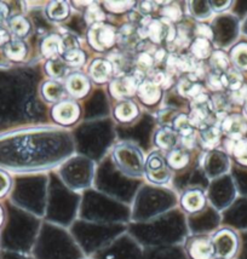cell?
I'll use <instances>...</instances> for the list:
<instances>
[{"instance_id": "obj_1", "label": "cell", "mask_w": 247, "mask_h": 259, "mask_svg": "<svg viewBox=\"0 0 247 259\" xmlns=\"http://www.w3.org/2000/svg\"><path fill=\"white\" fill-rule=\"evenodd\" d=\"M113 162L124 176L129 178H141L144 176L143 153L136 144L122 142L113 149Z\"/></svg>"}, {"instance_id": "obj_2", "label": "cell", "mask_w": 247, "mask_h": 259, "mask_svg": "<svg viewBox=\"0 0 247 259\" xmlns=\"http://www.w3.org/2000/svg\"><path fill=\"white\" fill-rule=\"evenodd\" d=\"M211 241L215 249V258L234 259L239 253L240 236L229 227L219 228L211 235Z\"/></svg>"}, {"instance_id": "obj_3", "label": "cell", "mask_w": 247, "mask_h": 259, "mask_svg": "<svg viewBox=\"0 0 247 259\" xmlns=\"http://www.w3.org/2000/svg\"><path fill=\"white\" fill-rule=\"evenodd\" d=\"M144 177L155 186H166L171 182L172 171L166 158L160 152H153L147 156L144 163Z\"/></svg>"}, {"instance_id": "obj_4", "label": "cell", "mask_w": 247, "mask_h": 259, "mask_svg": "<svg viewBox=\"0 0 247 259\" xmlns=\"http://www.w3.org/2000/svg\"><path fill=\"white\" fill-rule=\"evenodd\" d=\"M144 74L134 70L124 75L115 76L109 84V94L116 100H130L137 94V89L144 80Z\"/></svg>"}, {"instance_id": "obj_5", "label": "cell", "mask_w": 247, "mask_h": 259, "mask_svg": "<svg viewBox=\"0 0 247 259\" xmlns=\"http://www.w3.org/2000/svg\"><path fill=\"white\" fill-rule=\"evenodd\" d=\"M188 116L195 128L202 130L210 125H216V116L212 109L211 98L202 92L199 96L190 100V113L188 114Z\"/></svg>"}, {"instance_id": "obj_6", "label": "cell", "mask_w": 247, "mask_h": 259, "mask_svg": "<svg viewBox=\"0 0 247 259\" xmlns=\"http://www.w3.org/2000/svg\"><path fill=\"white\" fill-rule=\"evenodd\" d=\"M88 42L94 50H110L116 42V30L108 23H97L90 27L88 32Z\"/></svg>"}, {"instance_id": "obj_7", "label": "cell", "mask_w": 247, "mask_h": 259, "mask_svg": "<svg viewBox=\"0 0 247 259\" xmlns=\"http://www.w3.org/2000/svg\"><path fill=\"white\" fill-rule=\"evenodd\" d=\"M185 254L189 259H214L215 249L211 241V235L199 234L191 235L184 243Z\"/></svg>"}, {"instance_id": "obj_8", "label": "cell", "mask_w": 247, "mask_h": 259, "mask_svg": "<svg viewBox=\"0 0 247 259\" xmlns=\"http://www.w3.org/2000/svg\"><path fill=\"white\" fill-rule=\"evenodd\" d=\"M180 206L187 214H199L208 206V196L200 187H189L182 192Z\"/></svg>"}, {"instance_id": "obj_9", "label": "cell", "mask_w": 247, "mask_h": 259, "mask_svg": "<svg viewBox=\"0 0 247 259\" xmlns=\"http://www.w3.org/2000/svg\"><path fill=\"white\" fill-rule=\"evenodd\" d=\"M222 135L227 137V140L237 141L241 140L247 135V121L242 114L229 113L218 124Z\"/></svg>"}, {"instance_id": "obj_10", "label": "cell", "mask_w": 247, "mask_h": 259, "mask_svg": "<svg viewBox=\"0 0 247 259\" xmlns=\"http://www.w3.org/2000/svg\"><path fill=\"white\" fill-rule=\"evenodd\" d=\"M51 116L57 124L70 125L74 124L80 116V108L74 100H62L54 106Z\"/></svg>"}, {"instance_id": "obj_11", "label": "cell", "mask_w": 247, "mask_h": 259, "mask_svg": "<svg viewBox=\"0 0 247 259\" xmlns=\"http://www.w3.org/2000/svg\"><path fill=\"white\" fill-rule=\"evenodd\" d=\"M66 92L73 98H83L90 91V80L83 73H72L66 78Z\"/></svg>"}, {"instance_id": "obj_12", "label": "cell", "mask_w": 247, "mask_h": 259, "mask_svg": "<svg viewBox=\"0 0 247 259\" xmlns=\"http://www.w3.org/2000/svg\"><path fill=\"white\" fill-rule=\"evenodd\" d=\"M138 27L134 23H126L116 32V42L121 50H134L141 41Z\"/></svg>"}, {"instance_id": "obj_13", "label": "cell", "mask_w": 247, "mask_h": 259, "mask_svg": "<svg viewBox=\"0 0 247 259\" xmlns=\"http://www.w3.org/2000/svg\"><path fill=\"white\" fill-rule=\"evenodd\" d=\"M114 118L121 124H130L140 116V108L132 100H121L114 107Z\"/></svg>"}, {"instance_id": "obj_14", "label": "cell", "mask_w": 247, "mask_h": 259, "mask_svg": "<svg viewBox=\"0 0 247 259\" xmlns=\"http://www.w3.org/2000/svg\"><path fill=\"white\" fill-rule=\"evenodd\" d=\"M113 74L112 63L108 58H96L89 66V75L96 84H104Z\"/></svg>"}, {"instance_id": "obj_15", "label": "cell", "mask_w": 247, "mask_h": 259, "mask_svg": "<svg viewBox=\"0 0 247 259\" xmlns=\"http://www.w3.org/2000/svg\"><path fill=\"white\" fill-rule=\"evenodd\" d=\"M166 161L172 172H182L190 166L191 156L189 150L182 147H176L166 154Z\"/></svg>"}, {"instance_id": "obj_16", "label": "cell", "mask_w": 247, "mask_h": 259, "mask_svg": "<svg viewBox=\"0 0 247 259\" xmlns=\"http://www.w3.org/2000/svg\"><path fill=\"white\" fill-rule=\"evenodd\" d=\"M140 101L146 106H155L160 101L162 90L156 86L150 79H144L137 89V94Z\"/></svg>"}, {"instance_id": "obj_17", "label": "cell", "mask_w": 247, "mask_h": 259, "mask_svg": "<svg viewBox=\"0 0 247 259\" xmlns=\"http://www.w3.org/2000/svg\"><path fill=\"white\" fill-rule=\"evenodd\" d=\"M222 131L218 125H210L206 128L200 130L197 134V143L205 150H214L221 144Z\"/></svg>"}, {"instance_id": "obj_18", "label": "cell", "mask_w": 247, "mask_h": 259, "mask_svg": "<svg viewBox=\"0 0 247 259\" xmlns=\"http://www.w3.org/2000/svg\"><path fill=\"white\" fill-rule=\"evenodd\" d=\"M178 143V135L172 127L169 126H161L155 131L154 134V144L160 149L170 150L175 149Z\"/></svg>"}, {"instance_id": "obj_19", "label": "cell", "mask_w": 247, "mask_h": 259, "mask_svg": "<svg viewBox=\"0 0 247 259\" xmlns=\"http://www.w3.org/2000/svg\"><path fill=\"white\" fill-rule=\"evenodd\" d=\"M40 51L46 60H52L62 56V36L51 33L40 42Z\"/></svg>"}, {"instance_id": "obj_20", "label": "cell", "mask_w": 247, "mask_h": 259, "mask_svg": "<svg viewBox=\"0 0 247 259\" xmlns=\"http://www.w3.org/2000/svg\"><path fill=\"white\" fill-rule=\"evenodd\" d=\"M224 146L227 148L228 154L233 156L237 165L247 167V137L237 141L227 140L224 142Z\"/></svg>"}, {"instance_id": "obj_21", "label": "cell", "mask_w": 247, "mask_h": 259, "mask_svg": "<svg viewBox=\"0 0 247 259\" xmlns=\"http://www.w3.org/2000/svg\"><path fill=\"white\" fill-rule=\"evenodd\" d=\"M157 63L155 57H154V51H150V49L138 52L134 60L135 70H138V72L144 74V75L154 72Z\"/></svg>"}, {"instance_id": "obj_22", "label": "cell", "mask_w": 247, "mask_h": 259, "mask_svg": "<svg viewBox=\"0 0 247 259\" xmlns=\"http://www.w3.org/2000/svg\"><path fill=\"white\" fill-rule=\"evenodd\" d=\"M64 95H66V88L57 80H48L42 86V96L48 102L58 103L64 100Z\"/></svg>"}, {"instance_id": "obj_23", "label": "cell", "mask_w": 247, "mask_h": 259, "mask_svg": "<svg viewBox=\"0 0 247 259\" xmlns=\"http://www.w3.org/2000/svg\"><path fill=\"white\" fill-rule=\"evenodd\" d=\"M229 60L234 69L247 72V42L241 41L233 46L229 52Z\"/></svg>"}, {"instance_id": "obj_24", "label": "cell", "mask_w": 247, "mask_h": 259, "mask_svg": "<svg viewBox=\"0 0 247 259\" xmlns=\"http://www.w3.org/2000/svg\"><path fill=\"white\" fill-rule=\"evenodd\" d=\"M177 91L182 97L193 100L194 97L202 94V85L195 80L190 79L189 76H182L177 82Z\"/></svg>"}, {"instance_id": "obj_25", "label": "cell", "mask_w": 247, "mask_h": 259, "mask_svg": "<svg viewBox=\"0 0 247 259\" xmlns=\"http://www.w3.org/2000/svg\"><path fill=\"white\" fill-rule=\"evenodd\" d=\"M210 72L224 74L230 68L229 55L222 50H214L209 58Z\"/></svg>"}, {"instance_id": "obj_26", "label": "cell", "mask_w": 247, "mask_h": 259, "mask_svg": "<svg viewBox=\"0 0 247 259\" xmlns=\"http://www.w3.org/2000/svg\"><path fill=\"white\" fill-rule=\"evenodd\" d=\"M214 52L211 40L203 38H195L190 44V55L196 60H209Z\"/></svg>"}, {"instance_id": "obj_27", "label": "cell", "mask_w": 247, "mask_h": 259, "mask_svg": "<svg viewBox=\"0 0 247 259\" xmlns=\"http://www.w3.org/2000/svg\"><path fill=\"white\" fill-rule=\"evenodd\" d=\"M9 32L17 39H22L27 36L30 32V23L26 17L14 16L8 21Z\"/></svg>"}, {"instance_id": "obj_28", "label": "cell", "mask_w": 247, "mask_h": 259, "mask_svg": "<svg viewBox=\"0 0 247 259\" xmlns=\"http://www.w3.org/2000/svg\"><path fill=\"white\" fill-rule=\"evenodd\" d=\"M45 12L51 21H63L69 16L70 8L66 2H51L46 5Z\"/></svg>"}, {"instance_id": "obj_29", "label": "cell", "mask_w": 247, "mask_h": 259, "mask_svg": "<svg viewBox=\"0 0 247 259\" xmlns=\"http://www.w3.org/2000/svg\"><path fill=\"white\" fill-rule=\"evenodd\" d=\"M4 52L6 57L11 61H22L27 55V45L21 39L10 40L4 46Z\"/></svg>"}, {"instance_id": "obj_30", "label": "cell", "mask_w": 247, "mask_h": 259, "mask_svg": "<svg viewBox=\"0 0 247 259\" xmlns=\"http://www.w3.org/2000/svg\"><path fill=\"white\" fill-rule=\"evenodd\" d=\"M172 128L180 135L181 137H185V136H190L195 134V127L191 124L188 114H178L176 118L172 120Z\"/></svg>"}, {"instance_id": "obj_31", "label": "cell", "mask_w": 247, "mask_h": 259, "mask_svg": "<svg viewBox=\"0 0 247 259\" xmlns=\"http://www.w3.org/2000/svg\"><path fill=\"white\" fill-rule=\"evenodd\" d=\"M67 69V64L64 63V61L60 57L49 60L45 64V70L46 73H48V75L51 76L52 80H57V81L66 76Z\"/></svg>"}, {"instance_id": "obj_32", "label": "cell", "mask_w": 247, "mask_h": 259, "mask_svg": "<svg viewBox=\"0 0 247 259\" xmlns=\"http://www.w3.org/2000/svg\"><path fill=\"white\" fill-rule=\"evenodd\" d=\"M84 18L86 23L91 27L94 24L104 22L106 14H104L103 9L101 8L100 4H97V3H89V5L85 9Z\"/></svg>"}, {"instance_id": "obj_33", "label": "cell", "mask_w": 247, "mask_h": 259, "mask_svg": "<svg viewBox=\"0 0 247 259\" xmlns=\"http://www.w3.org/2000/svg\"><path fill=\"white\" fill-rule=\"evenodd\" d=\"M108 61L112 63L113 67V74H115V76L124 75V74H128V68H129V60L128 55L124 54V52H113L108 57Z\"/></svg>"}, {"instance_id": "obj_34", "label": "cell", "mask_w": 247, "mask_h": 259, "mask_svg": "<svg viewBox=\"0 0 247 259\" xmlns=\"http://www.w3.org/2000/svg\"><path fill=\"white\" fill-rule=\"evenodd\" d=\"M223 81L228 92L235 91L245 84L242 73L239 72V70L234 69V68H229V69L223 74Z\"/></svg>"}, {"instance_id": "obj_35", "label": "cell", "mask_w": 247, "mask_h": 259, "mask_svg": "<svg viewBox=\"0 0 247 259\" xmlns=\"http://www.w3.org/2000/svg\"><path fill=\"white\" fill-rule=\"evenodd\" d=\"M160 16L163 20L174 23L182 20L183 12H182L181 6L178 4H175V3H163L162 8L160 9Z\"/></svg>"}, {"instance_id": "obj_36", "label": "cell", "mask_w": 247, "mask_h": 259, "mask_svg": "<svg viewBox=\"0 0 247 259\" xmlns=\"http://www.w3.org/2000/svg\"><path fill=\"white\" fill-rule=\"evenodd\" d=\"M199 61L194 58L190 54L178 55L177 58V70L181 74H187V75H191L195 72Z\"/></svg>"}, {"instance_id": "obj_37", "label": "cell", "mask_w": 247, "mask_h": 259, "mask_svg": "<svg viewBox=\"0 0 247 259\" xmlns=\"http://www.w3.org/2000/svg\"><path fill=\"white\" fill-rule=\"evenodd\" d=\"M62 60L64 61V63L67 64L68 68H78L81 67L85 63L86 56L80 49H75V50H70L64 52L62 55Z\"/></svg>"}, {"instance_id": "obj_38", "label": "cell", "mask_w": 247, "mask_h": 259, "mask_svg": "<svg viewBox=\"0 0 247 259\" xmlns=\"http://www.w3.org/2000/svg\"><path fill=\"white\" fill-rule=\"evenodd\" d=\"M149 75V79L152 80L156 86H159L161 90H166V89H169L170 86L172 85V75L166 72V70L155 69L154 72L150 73Z\"/></svg>"}, {"instance_id": "obj_39", "label": "cell", "mask_w": 247, "mask_h": 259, "mask_svg": "<svg viewBox=\"0 0 247 259\" xmlns=\"http://www.w3.org/2000/svg\"><path fill=\"white\" fill-rule=\"evenodd\" d=\"M206 86H208L209 90H211L215 94H219V92H223L225 90L224 81H223V74L218 73H212L210 72L205 79Z\"/></svg>"}, {"instance_id": "obj_40", "label": "cell", "mask_w": 247, "mask_h": 259, "mask_svg": "<svg viewBox=\"0 0 247 259\" xmlns=\"http://www.w3.org/2000/svg\"><path fill=\"white\" fill-rule=\"evenodd\" d=\"M104 9L108 11L114 12V14H121V12H126L132 10L136 8V3L134 2H107L103 4Z\"/></svg>"}, {"instance_id": "obj_41", "label": "cell", "mask_w": 247, "mask_h": 259, "mask_svg": "<svg viewBox=\"0 0 247 259\" xmlns=\"http://www.w3.org/2000/svg\"><path fill=\"white\" fill-rule=\"evenodd\" d=\"M228 97L231 102L233 106H240L243 107L247 102V84L245 82L241 88L237 89L235 91L228 92Z\"/></svg>"}, {"instance_id": "obj_42", "label": "cell", "mask_w": 247, "mask_h": 259, "mask_svg": "<svg viewBox=\"0 0 247 259\" xmlns=\"http://www.w3.org/2000/svg\"><path fill=\"white\" fill-rule=\"evenodd\" d=\"M157 6L159 4L154 2H141L138 4H136V8H137V12L141 14L143 17H149V15L157 10Z\"/></svg>"}, {"instance_id": "obj_43", "label": "cell", "mask_w": 247, "mask_h": 259, "mask_svg": "<svg viewBox=\"0 0 247 259\" xmlns=\"http://www.w3.org/2000/svg\"><path fill=\"white\" fill-rule=\"evenodd\" d=\"M11 177L5 171L0 169V197H4L11 189Z\"/></svg>"}, {"instance_id": "obj_44", "label": "cell", "mask_w": 247, "mask_h": 259, "mask_svg": "<svg viewBox=\"0 0 247 259\" xmlns=\"http://www.w3.org/2000/svg\"><path fill=\"white\" fill-rule=\"evenodd\" d=\"M195 34H196V38H203L208 40L214 39V32H212V28L206 23H197L195 27Z\"/></svg>"}, {"instance_id": "obj_45", "label": "cell", "mask_w": 247, "mask_h": 259, "mask_svg": "<svg viewBox=\"0 0 247 259\" xmlns=\"http://www.w3.org/2000/svg\"><path fill=\"white\" fill-rule=\"evenodd\" d=\"M10 40V32L4 27L0 26V46H5Z\"/></svg>"}, {"instance_id": "obj_46", "label": "cell", "mask_w": 247, "mask_h": 259, "mask_svg": "<svg viewBox=\"0 0 247 259\" xmlns=\"http://www.w3.org/2000/svg\"><path fill=\"white\" fill-rule=\"evenodd\" d=\"M9 11H10V10H9L8 4L0 2V24H2L3 22H5V21L8 20Z\"/></svg>"}, {"instance_id": "obj_47", "label": "cell", "mask_w": 247, "mask_h": 259, "mask_svg": "<svg viewBox=\"0 0 247 259\" xmlns=\"http://www.w3.org/2000/svg\"><path fill=\"white\" fill-rule=\"evenodd\" d=\"M231 5L230 2H225V3H222V4H219V3H211L210 6H211V9H214L215 11H219V10H225V9H228L229 6Z\"/></svg>"}, {"instance_id": "obj_48", "label": "cell", "mask_w": 247, "mask_h": 259, "mask_svg": "<svg viewBox=\"0 0 247 259\" xmlns=\"http://www.w3.org/2000/svg\"><path fill=\"white\" fill-rule=\"evenodd\" d=\"M3 222H4V211H3L2 205H0V227L3 226Z\"/></svg>"}, {"instance_id": "obj_49", "label": "cell", "mask_w": 247, "mask_h": 259, "mask_svg": "<svg viewBox=\"0 0 247 259\" xmlns=\"http://www.w3.org/2000/svg\"><path fill=\"white\" fill-rule=\"evenodd\" d=\"M242 116L246 119V121H247V102L245 103V106L242 107Z\"/></svg>"}, {"instance_id": "obj_50", "label": "cell", "mask_w": 247, "mask_h": 259, "mask_svg": "<svg viewBox=\"0 0 247 259\" xmlns=\"http://www.w3.org/2000/svg\"><path fill=\"white\" fill-rule=\"evenodd\" d=\"M214 259H217V258H214Z\"/></svg>"}]
</instances>
